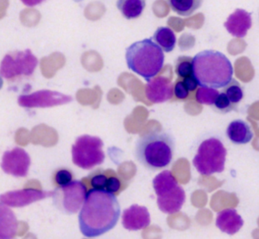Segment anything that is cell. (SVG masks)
<instances>
[{"label": "cell", "instance_id": "obj_1", "mask_svg": "<svg viewBox=\"0 0 259 239\" xmlns=\"http://www.w3.org/2000/svg\"><path fill=\"white\" fill-rule=\"evenodd\" d=\"M120 213V205L113 194L91 189L78 215L81 232L87 237L102 235L116 226Z\"/></svg>", "mask_w": 259, "mask_h": 239}, {"label": "cell", "instance_id": "obj_2", "mask_svg": "<svg viewBox=\"0 0 259 239\" xmlns=\"http://www.w3.org/2000/svg\"><path fill=\"white\" fill-rule=\"evenodd\" d=\"M193 73L198 85L210 88H222L233 80L231 62L222 53L204 51L193 59Z\"/></svg>", "mask_w": 259, "mask_h": 239}, {"label": "cell", "instance_id": "obj_3", "mask_svg": "<svg viewBox=\"0 0 259 239\" xmlns=\"http://www.w3.org/2000/svg\"><path fill=\"white\" fill-rule=\"evenodd\" d=\"M174 149L175 144L170 134L165 131H152L138 139L135 156L142 166L157 171L170 164Z\"/></svg>", "mask_w": 259, "mask_h": 239}, {"label": "cell", "instance_id": "obj_4", "mask_svg": "<svg viewBox=\"0 0 259 239\" xmlns=\"http://www.w3.org/2000/svg\"><path fill=\"white\" fill-rule=\"evenodd\" d=\"M163 50L151 39H144L130 45L125 52V60L130 70L151 81L164 64Z\"/></svg>", "mask_w": 259, "mask_h": 239}, {"label": "cell", "instance_id": "obj_5", "mask_svg": "<svg viewBox=\"0 0 259 239\" xmlns=\"http://www.w3.org/2000/svg\"><path fill=\"white\" fill-rule=\"evenodd\" d=\"M227 149L219 139L211 137L200 145L193 163L196 170L202 175L221 173L225 168Z\"/></svg>", "mask_w": 259, "mask_h": 239}, {"label": "cell", "instance_id": "obj_6", "mask_svg": "<svg viewBox=\"0 0 259 239\" xmlns=\"http://www.w3.org/2000/svg\"><path fill=\"white\" fill-rule=\"evenodd\" d=\"M104 143L95 136H80L72 147V162L83 169H91L102 164L105 159Z\"/></svg>", "mask_w": 259, "mask_h": 239}, {"label": "cell", "instance_id": "obj_7", "mask_svg": "<svg viewBox=\"0 0 259 239\" xmlns=\"http://www.w3.org/2000/svg\"><path fill=\"white\" fill-rule=\"evenodd\" d=\"M87 189L84 183L78 180L67 185L58 187L53 192L54 205L66 214H75L82 208L87 196Z\"/></svg>", "mask_w": 259, "mask_h": 239}, {"label": "cell", "instance_id": "obj_8", "mask_svg": "<svg viewBox=\"0 0 259 239\" xmlns=\"http://www.w3.org/2000/svg\"><path fill=\"white\" fill-rule=\"evenodd\" d=\"M37 60L29 51L7 55L2 63V75L4 78H11L19 75H29L33 73Z\"/></svg>", "mask_w": 259, "mask_h": 239}, {"label": "cell", "instance_id": "obj_9", "mask_svg": "<svg viewBox=\"0 0 259 239\" xmlns=\"http://www.w3.org/2000/svg\"><path fill=\"white\" fill-rule=\"evenodd\" d=\"M72 101L70 96L54 90H43L31 94L21 95L18 99L19 105L25 108H45L63 105Z\"/></svg>", "mask_w": 259, "mask_h": 239}, {"label": "cell", "instance_id": "obj_10", "mask_svg": "<svg viewBox=\"0 0 259 239\" xmlns=\"http://www.w3.org/2000/svg\"><path fill=\"white\" fill-rule=\"evenodd\" d=\"M31 159L25 150L13 148L7 151L3 157L2 168L6 173L15 177H25L28 175Z\"/></svg>", "mask_w": 259, "mask_h": 239}, {"label": "cell", "instance_id": "obj_11", "mask_svg": "<svg viewBox=\"0 0 259 239\" xmlns=\"http://www.w3.org/2000/svg\"><path fill=\"white\" fill-rule=\"evenodd\" d=\"M151 223V216L148 208L133 204L122 213V225L125 229L138 231L146 228Z\"/></svg>", "mask_w": 259, "mask_h": 239}, {"label": "cell", "instance_id": "obj_12", "mask_svg": "<svg viewBox=\"0 0 259 239\" xmlns=\"http://www.w3.org/2000/svg\"><path fill=\"white\" fill-rule=\"evenodd\" d=\"M174 87L172 82L165 77H158L148 82L145 88L147 98L154 104H160L171 99Z\"/></svg>", "mask_w": 259, "mask_h": 239}, {"label": "cell", "instance_id": "obj_13", "mask_svg": "<svg viewBox=\"0 0 259 239\" xmlns=\"http://www.w3.org/2000/svg\"><path fill=\"white\" fill-rule=\"evenodd\" d=\"M224 27L233 37L242 38L251 28V14L245 10L237 9L229 16Z\"/></svg>", "mask_w": 259, "mask_h": 239}, {"label": "cell", "instance_id": "obj_14", "mask_svg": "<svg viewBox=\"0 0 259 239\" xmlns=\"http://www.w3.org/2000/svg\"><path fill=\"white\" fill-rule=\"evenodd\" d=\"M186 201V193L181 186L178 185L170 192L157 197V206L163 213L172 214L181 210Z\"/></svg>", "mask_w": 259, "mask_h": 239}, {"label": "cell", "instance_id": "obj_15", "mask_svg": "<svg viewBox=\"0 0 259 239\" xmlns=\"http://www.w3.org/2000/svg\"><path fill=\"white\" fill-rule=\"evenodd\" d=\"M46 192H40V190H33V189H27V190H19V192H10L3 195L1 200L3 204H7L13 207H22L30 203L34 202L37 200L42 199L48 196Z\"/></svg>", "mask_w": 259, "mask_h": 239}, {"label": "cell", "instance_id": "obj_16", "mask_svg": "<svg viewBox=\"0 0 259 239\" xmlns=\"http://www.w3.org/2000/svg\"><path fill=\"white\" fill-rule=\"evenodd\" d=\"M243 224V219L234 209H226L220 212L217 216V227L230 235L237 233Z\"/></svg>", "mask_w": 259, "mask_h": 239}, {"label": "cell", "instance_id": "obj_17", "mask_svg": "<svg viewBox=\"0 0 259 239\" xmlns=\"http://www.w3.org/2000/svg\"><path fill=\"white\" fill-rule=\"evenodd\" d=\"M227 135L236 145H245L251 141L253 133L249 125L242 120L233 121L227 127Z\"/></svg>", "mask_w": 259, "mask_h": 239}, {"label": "cell", "instance_id": "obj_18", "mask_svg": "<svg viewBox=\"0 0 259 239\" xmlns=\"http://www.w3.org/2000/svg\"><path fill=\"white\" fill-rule=\"evenodd\" d=\"M178 185V181L168 170L160 172L153 180V187L157 197L170 192Z\"/></svg>", "mask_w": 259, "mask_h": 239}, {"label": "cell", "instance_id": "obj_19", "mask_svg": "<svg viewBox=\"0 0 259 239\" xmlns=\"http://www.w3.org/2000/svg\"><path fill=\"white\" fill-rule=\"evenodd\" d=\"M151 39L166 53L174 51L177 43L175 33L168 27H160L157 28Z\"/></svg>", "mask_w": 259, "mask_h": 239}, {"label": "cell", "instance_id": "obj_20", "mask_svg": "<svg viewBox=\"0 0 259 239\" xmlns=\"http://www.w3.org/2000/svg\"><path fill=\"white\" fill-rule=\"evenodd\" d=\"M116 6L125 19L132 20L137 19L142 15L145 7V2L144 0H119Z\"/></svg>", "mask_w": 259, "mask_h": 239}, {"label": "cell", "instance_id": "obj_21", "mask_svg": "<svg viewBox=\"0 0 259 239\" xmlns=\"http://www.w3.org/2000/svg\"><path fill=\"white\" fill-rule=\"evenodd\" d=\"M169 6L172 11L182 16H189L201 5L199 0H170Z\"/></svg>", "mask_w": 259, "mask_h": 239}, {"label": "cell", "instance_id": "obj_22", "mask_svg": "<svg viewBox=\"0 0 259 239\" xmlns=\"http://www.w3.org/2000/svg\"><path fill=\"white\" fill-rule=\"evenodd\" d=\"M175 72L183 79L194 75L193 60L189 57H179L176 61Z\"/></svg>", "mask_w": 259, "mask_h": 239}, {"label": "cell", "instance_id": "obj_23", "mask_svg": "<svg viewBox=\"0 0 259 239\" xmlns=\"http://www.w3.org/2000/svg\"><path fill=\"white\" fill-rule=\"evenodd\" d=\"M219 94V91L217 89L201 87L197 90L195 98L199 104L213 105Z\"/></svg>", "mask_w": 259, "mask_h": 239}, {"label": "cell", "instance_id": "obj_24", "mask_svg": "<svg viewBox=\"0 0 259 239\" xmlns=\"http://www.w3.org/2000/svg\"><path fill=\"white\" fill-rule=\"evenodd\" d=\"M224 93H226L230 102L234 105L242 101L243 98V91L240 84L233 79L231 82L224 87Z\"/></svg>", "mask_w": 259, "mask_h": 239}, {"label": "cell", "instance_id": "obj_25", "mask_svg": "<svg viewBox=\"0 0 259 239\" xmlns=\"http://www.w3.org/2000/svg\"><path fill=\"white\" fill-rule=\"evenodd\" d=\"M72 178L73 175L72 172L66 169H59L54 175L56 184L59 185V187L67 185L68 184L72 182Z\"/></svg>", "mask_w": 259, "mask_h": 239}, {"label": "cell", "instance_id": "obj_26", "mask_svg": "<svg viewBox=\"0 0 259 239\" xmlns=\"http://www.w3.org/2000/svg\"><path fill=\"white\" fill-rule=\"evenodd\" d=\"M215 107L220 111L227 113L233 108V104L230 102L226 93H221L218 95L214 103Z\"/></svg>", "mask_w": 259, "mask_h": 239}, {"label": "cell", "instance_id": "obj_27", "mask_svg": "<svg viewBox=\"0 0 259 239\" xmlns=\"http://www.w3.org/2000/svg\"><path fill=\"white\" fill-rule=\"evenodd\" d=\"M107 181H108V178L105 174L98 173L92 176L90 183L93 188L98 189V190H104L107 186Z\"/></svg>", "mask_w": 259, "mask_h": 239}, {"label": "cell", "instance_id": "obj_28", "mask_svg": "<svg viewBox=\"0 0 259 239\" xmlns=\"http://www.w3.org/2000/svg\"><path fill=\"white\" fill-rule=\"evenodd\" d=\"M174 94L180 100L186 99L189 96V90L185 85L183 80H180L176 82L174 85Z\"/></svg>", "mask_w": 259, "mask_h": 239}, {"label": "cell", "instance_id": "obj_29", "mask_svg": "<svg viewBox=\"0 0 259 239\" xmlns=\"http://www.w3.org/2000/svg\"><path fill=\"white\" fill-rule=\"evenodd\" d=\"M121 188V181L116 176H110L108 178L106 190L110 193H117Z\"/></svg>", "mask_w": 259, "mask_h": 239}, {"label": "cell", "instance_id": "obj_30", "mask_svg": "<svg viewBox=\"0 0 259 239\" xmlns=\"http://www.w3.org/2000/svg\"><path fill=\"white\" fill-rule=\"evenodd\" d=\"M183 81L184 82L185 85L187 87L188 90H190V91H193L198 87V81L195 79L194 75L187 77V78H184Z\"/></svg>", "mask_w": 259, "mask_h": 239}]
</instances>
